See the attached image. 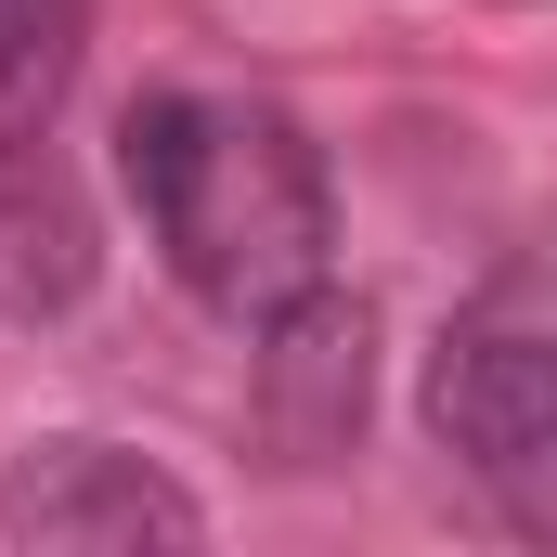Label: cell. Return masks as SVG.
<instances>
[{
  "label": "cell",
  "mask_w": 557,
  "mask_h": 557,
  "mask_svg": "<svg viewBox=\"0 0 557 557\" xmlns=\"http://www.w3.org/2000/svg\"><path fill=\"white\" fill-rule=\"evenodd\" d=\"M117 182H131L156 260L234 324H273L285 298L324 285L337 247V195L324 156L285 104H234V91H156L117 117Z\"/></svg>",
  "instance_id": "6da1fadb"
},
{
  "label": "cell",
  "mask_w": 557,
  "mask_h": 557,
  "mask_svg": "<svg viewBox=\"0 0 557 557\" xmlns=\"http://www.w3.org/2000/svg\"><path fill=\"white\" fill-rule=\"evenodd\" d=\"M428 428L519 532H557V337H506V324L441 337Z\"/></svg>",
  "instance_id": "7a4b0ae2"
},
{
  "label": "cell",
  "mask_w": 557,
  "mask_h": 557,
  "mask_svg": "<svg viewBox=\"0 0 557 557\" xmlns=\"http://www.w3.org/2000/svg\"><path fill=\"white\" fill-rule=\"evenodd\" d=\"M0 545L26 557H143V545H208V506L131 454V441H26L0 467Z\"/></svg>",
  "instance_id": "3957f363"
},
{
  "label": "cell",
  "mask_w": 557,
  "mask_h": 557,
  "mask_svg": "<svg viewBox=\"0 0 557 557\" xmlns=\"http://www.w3.org/2000/svg\"><path fill=\"white\" fill-rule=\"evenodd\" d=\"M363 403H376V324L363 298L311 285L260 324V428H273L285 467H337L363 441Z\"/></svg>",
  "instance_id": "277c9868"
},
{
  "label": "cell",
  "mask_w": 557,
  "mask_h": 557,
  "mask_svg": "<svg viewBox=\"0 0 557 557\" xmlns=\"http://www.w3.org/2000/svg\"><path fill=\"white\" fill-rule=\"evenodd\" d=\"M91 273H104V234H91L78 182L39 143H0V311L13 324H52V311L91 298Z\"/></svg>",
  "instance_id": "5b68a950"
},
{
  "label": "cell",
  "mask_w": 557,
  "mask_h": 557,
  "mask_svg": "<svg viewBox=\"0 0 557 557\" xmlns=\"http://www.w3.org/2000/svg\"><path fill=\"white\" fill-rule=\"evenodd\" d=\"M91 0H0V143H39L78 91Z\"/></svg>",
  "instance_id": "8992f818"
}]
</instances>
